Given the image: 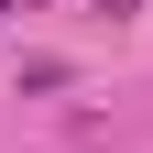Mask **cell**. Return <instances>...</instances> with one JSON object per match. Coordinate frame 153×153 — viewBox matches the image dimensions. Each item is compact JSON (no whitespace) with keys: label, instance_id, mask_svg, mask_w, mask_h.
<instances>
[{"label":"cell","instance_id":"cell-1","mask_svg":"<svg viewBox=\"0 0 153 153\" xmlns=\"http://www.w3.org/2000/svg\"><path fill=\"white\" fill-rule=\"evenodd\" d=\"M109 11H131V0H109Z\"/></svg>","mask_w":153,"mask_h":153}]
</instances>
